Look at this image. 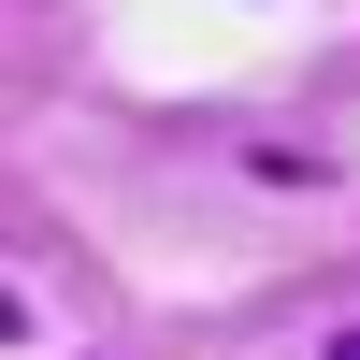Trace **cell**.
Segmentation results:
<instances>
[{
  "mask_svg": "<svg viewBox=\"0 0 360 360\" xmlns=\"http://www.w3.org/2000/svg\"><path fill=\"white\" fill-rule=\"evenodd\" d=\"M0 346H29V303H15V288H0Z\"/></svg>",
  "mask_w": 360,
  "mask_h": 360,
  "instance_id": "6da1fadb",
  "label": "cell"
},
{
  "mask_svg": "<svg viewBox=\"0 0 360 360\" xmlns=\"http://www.w3.org/2000/svg\"><path fill=\"white\" fill-rule=\"evenodd\" d=\"M332 360H360V332H346V346H332Z\"/></svg>",
  "mask_w": 360,
  "mask_h": 360,
  "instance_id": "7a4b0ae2",
  "label": "cell"
}]
</instances>
